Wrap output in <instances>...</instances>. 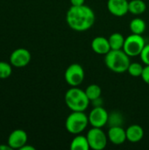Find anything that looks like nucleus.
I'll use <instances>...</instances> for the list:
<instances>
[{
	"instance_id": "1",
	"label": "nucleus",
	"mask_w": 149,
	"mask_h": 150,
	"mask_svg": "<svg viewBox=\"0 0 149 150\" xmlns=\"http://www.w3.org/2000/svg\"><path fill=\"white\" fill-rule=\"evenodd\" d=\"M96 16L88 5H71L66 14L68 25L76 32H85L93 26Z\"/></svg>"
},
{
	"instance_id": "2",
	"label": "nucleus",
	"mask_w": 149,
	"mask_h": 150,
	"mask_svg": "<svg viewBox=\"0 0 149 150\" xmlns=\"http://www.w3.org/2000/svg\"><path fill=\"white\" fill-rule=\"evenodd\" d=\"M105 63L106 67L114 73L121 74L127 71L130 65V56L123 49L111 50L105 55Z\"/></svg>"
},
{
	"instance_id": "3",
	"label": "nucleus",
	"mask_w": 149,
	"mask_h": 150,
	"mask_svg": "<svg viewBox=\"0 0 149 150\" xmlns=\"http://www.w3.org/2000/svg\"><path fill=\"white\" fill-rule=\"evenodd\" d=\"M66 105L72 112H84L90 103L85 91L78 87H71L67 91L64 96Z\"/></svg>"
},
{
	"instance_id": "4",
	"label": "nucleus",
	"mask_w": 149,
	"mask_h": 150,
	"mask_svg": "<svg viewBox=\"0 0 149 150\" xmlns=\"http://www.w3.org/2000/svg\"><path fill=\"white\" fill-rule=\"evenodd\" d=\"M89 118L84 112H72L66 119L65 127L71 134H79L89 125Z\"/></svg>"
},
{
	"instance_id": "5",
	"label": "nucleus",
	"mask_w": 149,
	"mask_h": 150,
	"mask_svg": "<svg viewBox=\"0 0 149 150\" xmlns=\"http://www.w3.org/2000/svg\"><path fill=\"white\" fill-rule=\"evenodd\" d=\"M145 46L146 41L142 35L132 33L126 38L123 50L127 55H129L130 57H133L140 55Z\"/></svg>"
},
{
	"instance_id": "6",
	"label": "nucleus",
	"mask_w": 149,
	"mask_h": 150,
	"mask_svg": "<svg viewBox=\"0 0 149 150\" xmlns=\"http://www.w3.org/2000/svg\"><path fill=\"white\" fill-rule=\"evenodd\" d=\"M84 77H85L84 69L78 63L70 64L67 68L64 73L65 81L71 87H78L83 82Z\"/></svg>"
},
{
	"instance_id": "7",
	"label": "nucleus",
	"mask_w": 149,
	"mask_h": 150,
	"mask_svg": "<svg viewBox=\"0 0 149 150\" xmlns=\"http://www.w3.org/2000/svg\"><path fill=\"white\" fill-rule=\"evenodd\" d=\"M90 148L93 150H103L107 145L108 136L100 127H92L86 134Z\"/></svg>"
},
{
	"instance_id": "8",
	"label": "nucleus",
	"mask_w": 149,
	"mask_h": 150,
	"mask_svg": "<svg viewBox=\"0 0 149 150\" xmlns=\"http://www.w3.org/2000/svg\"><path fill=\"white\" fill-rule=\"evenodd\" d=\"M32 59L31 53L28 49L19 47L13 50L10 55V63L14 68L22 69L26 67Z\"/></svg>"
},
{
	"instance_id": "9",
	"label": "nucleus",
	"mask_w": 149,
	"mask_h": 150,
	"mask_svg": "<svg viewBox=\"0 0 149 150\" xmlns=\"http://www.w3.org/2000/svg\"><path fill=\"white\" fill-rule=\"evenodd\" d=\"M89 123L92 127H104L109 120V113L101 106H95L88 115Z\"/></svg>"
},
{
	"instance_id": "10",
	"label": "nucleus",
	"mask_w": 149,
	"mask_h": 150,
	"mask_svg": "<svg viewBox=\"0 0 149 150\" xmlns=\"http://www.w3.org/2000/svg\"><path fill=\"white\" fill-rule=\"evenodd\" d=\"M28 136L27 133L23 129L13 130L7 139V144L12 149H20L27 143Z\"/></svg>"
},
{
	"instance_id": "11",
	"label": "nucleus",
	"mask_w": 149,
	"mask_h": 150,
	"mask_svg": "<svg viewBox=\"0 0 149 150\" xmlns=\"http://www.w3.org/2000/svg\"><path fill=\"white\" fill-rule=\"evenodd\" d=\"M128 5L127 0H108L107 2L108 11L116 17H123L129 12Z\"/></svg>"
},
{
	"instance_id": "12",
	"label": "nucleus",
	"mask_w": 149,
	"mask_h": 150,
	"mask_svg": "<svg viewBox=\"0 0 149 150\" xmlns=\"http://www.w3.org/2000/svg\"><path fill=\"white\" fill-rule=\"evenodd\" d=\"M108 140L114 145H121L126 141V133L121 126L111 127L107 133Z\"/></svg>"
},
{
	"instance_id": "13",
	"label": "nucleus",
	"mask_w": 149,
	"mask_h": 150,
	"mask_svg": "<svg viewBox=\"0 0 149 150\" xmlns=\"http://www.w3.org/2000/svg\"><path fill=\"white\" fill-rule=\"evenodd\" d=\"M91 48L96 54L101 55H105L112 50L108 39L103 36H97L93 39L91 41Z\"/></svg>"
},
{
	"instance_id": "14",
	"label": "nucleus",
	"mask_w": 149,
	"mask_h": 150,
	"mask_svg": "<svg viewBox=\"0 0 149 150\" xmlns=\"http://www.w3.org/2000/svg\"><path fill=\"white\" fill-rule=\"evenodd\" d=\"M126 140L133 143L141 142L144 137V130L142 127L137 124L131 125L130 127H128L127 129H126Z\"/></svg>"
},
{
	"instance_id": "15",
	"label": "nucleus",
	"mask_w": 149,
	"mask_h": 150,
	"mask_svg": "<svg viewBox=\"0 0 149 150\" xmlns=\"http://www.w3.org/2000/svg\"><path fill=\"white\" fill-rule=\"evenodd\" d=\"M70 149L71 150H89L90 149V144L87 139V136L76 134L73 138V140L70 142Z\"/></svg>"
},
{
	"instance_id": "16",
	"label": "nucleus",
	"mask_w": 149,
	"mask_h": 150,
	"mask_svg": "<svg viewBox=\"0 0 149 150\" xmlns=\"http://www.w3.org/2000/svg\"><path fill=\"white\" fill-rule=\"evenodd\" d=\"M126 38L120 33H113L108 38L111 49L112 50H120L123 49Z\"/></svg>"
},
{
	"instance_id": "17",
	"label": "nucleus",
	"mask_w": 149,
	"mask_h": 150,
	"mask_svg": "<svg viewBox=\"0 0 149 150\" xmlns=\"http://www.w3.org/2000/svg\"><path fill=\"white\" fill-rule=\"evenodd\" d=\"M128 9L130 13L133 15H141L147 10V4L143 0H132L129 1Z\"/></svg>"
},
{
	"instance_id": "18",
	"label": "nucleus",
	"mask_w": 149,
	"mask_h": 150,
	"mask_svg": "<svg viewBox=\"0 0 149 150\" xmlns=\"http://www.w3.org/2000/svg\"><path fill=\"white\" fill-rule=\"evenodd\" d=\"M129 27H130L132 33L142 35V33H144V32L146 31L147 25H146V22L142 18H134L133 19L131 20Z\"/></svg>"
},
{
	"instance_id": "19",
	"label": "nucleus",
	"mask_w": 149,
	"mask_h": 150,
	"mask_svg": "<svg viewBox=\"0 0 149 150\" xmlns=\"http://www.w3.org/2000/svg\"><path fill=\"white\" fill-rule=\"evenodd\" d=\"M85 93H86L87 97L89 98L90 101H94V100L101 98L102 90H101V87L99 85L93 83V84L89 85L86 88Z\"/></svg>"
},
{
	"instance_id": "20",
	"label": "nucleus",
	"mask_w": 149,
	"mask_h": 150,
	"mask_svg": "<svg viewBox=\"0 0 149 150\" xmlns=\"http://www.w3.org/2000/svg\"><path fill=\"white\" fill-rule=\"evenodd\" d=\"M12 65L10 62H0V79H6L11 76Z\"/></svg>"
},
{
	"instance_id": "21",
	"label": "nucleus",
	"mask_w": 149,
	"mask_h": 150,
	"mask_svg": "<svg viewBox=\"0 0 149 150\" xmlns=\"http://www.w3.org/2000/svg\"><path fill=\"white\" fill-rule=\"evenodd\" d=\"M143 69H144V67L141 63L131 62L129 67H128L127 72L129 73L130 76H132L133 77H139V76H141V74L143 72Z\"/></svg>"
},
{
	"instance_id": "22",
	"label": "nucleus",
	"mask_w": 149,
	"mask_h": 150,
	"mask_svg": "<svg viewBox=\"0 0 149 150\" xmlns=\"http://www.w3.org/2000/svg\"><path fill=\"white\" fill-rule=\"evenodd\" d=\"M123 120H122V116L120 114H117L116 112H113L112 115H109V120L108 122H110L111 127L113 126H120L122 123Z\"/></svg>"
},
{
	"instance_id": "23",
	"label": "nucleus",
	"mask_w": 149,
	"mask_h": 150,
	"mask_svg": "<svg viewBox=\"0 0 149 150\" xmlns=\"http://www.w3.org/2000/svg\"><path fill=\"white\" fill-rule=\"evenodd\" d=\"M141 59L142 61V62L145 65H149V43L146 44V46L144 47L141 54H140Z\"/></svg>"
},
{
	"instance_id": "24",
	"label": "nucleus",
	"mask_w": 149,
	"mask_h": 150,
	"mask_svg": "<svg viewBox=\"0 0 149 150\" xmlns=\"http://www.w3.org/2000/svg\"><path fill=\"white\" fill-rule=\"evenodd\" d=\"M141 78L147 84H149V65H146L144 67L143 72L141 74Z\"/></svg>"
},
{
	"instance_id": "25",
	"label": "nucleus",
	"mask_w": 149,
	"mask_h": 150,
	"mask_svg": "<svg viewBox=\"0 0 149 150\" xmlns=\"http://www.w3.org/2000/svg\"><path fill=\"white\" fill-rule=\"evenodd\" d=\"M71 5H83L85 4V0H70Z\"/></svg>"
},
{
	"instance_id": "26",
	"label": "nucleus",
	"mask_w": 149,
	"mask_h": 150,
	"mask_svg": "<svg viewBox=\"0 0 149 150\" xmlns=\"http://www.w3.org/2000/svg\"><path fill=\"white\" fill-rule=\"evenodd\" d=\"M20 150H35V148L34 147H32V146H31V145H27V143L25 145V146H23Z\"/></svg>"
},
{
	"instance_id": "27",
	"label": "nucleus",
	"mask_w": 149,
	"mask_h": 150,
	"mask_svg": "<svg viewBox=\"0 0 149 150\" xmlns=\"http://www.w3.org/2000/svg\"><path fill=\"white\" fill-rule=\"evenodd\" d=\"M12 149L8 145V144H6V145H4V144H1L0 145V150H11Z\"/></svg>"
}]
</instances>
